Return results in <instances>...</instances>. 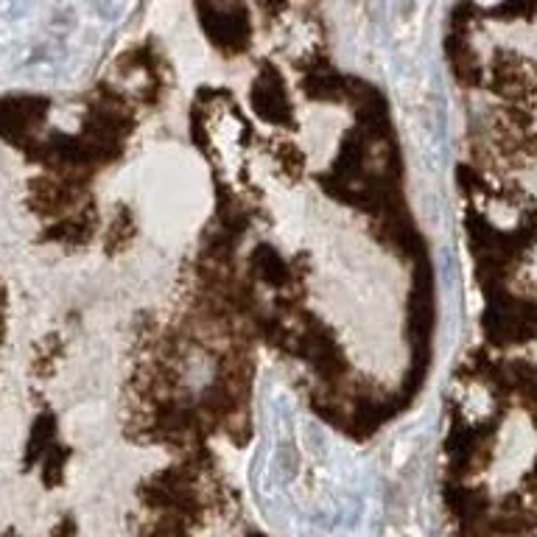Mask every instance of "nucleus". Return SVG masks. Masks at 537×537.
Returning <instances> with one entry per match:
<instances>
[{
	"label": "nucleus",
	"mask_w": 537,
	"mask_h": 537,
	"mask_svg": "<svg viewBox=\"0 0 537 537\" xmlns=\"http://www.w3.org/2000/svg\"><path fill=\"white\" fill-rule=\"evenodd\" d=\"M199 20L205 28L207 40L219 48L221 54L235 56L249 48V14L238 3H216V0H196Z\"/></svg>",
	"instance_id": "nucleus-1"
},
{
	"label": "nucleus",
	"mask_w": 537,
	"mask_h": 537,
	"mask_svg": "<svg viewBox=\"0 0 537 537\" xmlns=\"http://www.w3.org/2000/svg\"><path fill=\"white\" fill-rule=\"evenodd\" d=\"M249 104L261 121L272 126H289L291 118H294L289 84L272 65H263L261 73L255 76L252 90H249Z\"/></svg>",
	"instance_id": "nucleus-2"
},
{
	"label": "nucleus",
	"mask_w": 537,
	"mask_h": 537,
	"mask_svg": "<svg viewBox=\"0 0 537 537\" xmlns=\"http://www.w3.org/2000/svg\"><path fill=\"white\" fill-rule=\"evenodd\" d=\"M311 73L305 76L303 90L305 96L314 98V101H322V104H339L350 96V82L345 76H339L336 70L331 68H308Z\"/></svg>",
	"instance_id": "nucleus-3"
},
{
	"label": "nucleus",
	"mask_w": 537,
	"mask_h": 537,
	"mask_svg": "<svg viewBox=\"0 0 537 537\" xmlns=\"http://www.w3.org/2000/svg\"><path fill=\"white\" fill-rule=\"evenodd\" d=\"M135 216L129 213V207H118L115 219L110 221L107 227V235H104V244H107V252H118V249H126V244L135 241Z\"/></svg>",
	"instance_id": "nucleus-4"
},
{
	"label": "nucleus",
	"mask_w": 537,
	"mask_h": 537,
	"mask_svg": "<svg viewBox=\"0 0 537 537\" xmlns=\"http://www.w3.org/2000/svg\"><path fill=\"white\" fill-rule=\"evenodd\" d=\"M275 166L289 182H297V177L305 171V157L294 143H283V146H277Z\"/></svg>",
	"instance_id": "nucleus-5"
}]
</instances>
